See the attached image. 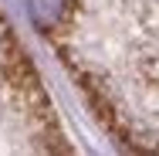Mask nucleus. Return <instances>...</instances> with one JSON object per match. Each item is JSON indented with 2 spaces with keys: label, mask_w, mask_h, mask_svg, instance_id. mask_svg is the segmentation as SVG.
Returning a JSON list of instances; mask_svg holds the SVG:
<instances>
[{
  "label": "nucleus",
  "mask_w": 159,
  "mask_h": 156,
  "mask_svg": "<svg viewBox=\"0 0 159 156\" xmlns=\"http://www.w3.org/2000/svg\"><path fill=\"white\" fill-rule=\"evenodd\" d=\"M61 7H64V0H31V14H34V21L41 27H51L58 21Z\"/></svg>",
  "instance_id": "obj_1"
}]
</instances>
